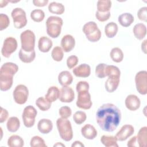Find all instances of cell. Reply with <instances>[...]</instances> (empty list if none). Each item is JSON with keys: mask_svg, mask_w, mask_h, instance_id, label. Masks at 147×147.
Returning <instances> with one entry per match:
<instances>
[{"mask_svg": "<svg viewBox=\"0 0 147 147\" xmlns=\"http://www.w3.org/2000/svg\"><path fill=\"white\" fill-rule=\"evenodd\" d=\"M121 119L120 110L113 103H105L99 107L96 114V120L103 131L112 132L119 125Z\"/></svg>", "mask_w": 147, "mask_h": 147, "instance_id": "obj_1", "label": "cell"}, {"mask_svg": "<svg viewBox=\"0 0 147 147\" xmlns=\"http://www.w3.org/2000/svg\"><path fill=\"white\" fill-rule=\"evenodd\" d=\"M18 71V65L11 62L2 64L0 69V89L2 91L9 90L13 83V76Z\"/></svg>", "mask_w": 147, "mask_h": 147, "instance_id": "obj_2", "label": "cell"}, {"mask_svg": "<svg viewBox=\"0 0 147 147\" xmlns=\"http://www.w3.org/2000/svg\"><path fill=\"white\" fill-rule=\"evenodd\" d=\"M89 88V84L86 81H80L77 83L76 90L78 98L76 104L78 107L84 110H88L91 107L92 103L91 95L88 92Z\"/></svg>", "mask_w": 147, "mask_h": 147, "instance_id": "obj_3", "label": "cell"}, {"mask_svg": "<svg viewBox=\"0 0 147 147\" xmlns=\"http://www.w3.org/2000/svg\"><path fill=\"white\" fill-rule=\"evenodd\" d=\"M63 21L57 16H50L46 21L47 33L49 36L55 38L59 36L61 33Z\"/></svg>", "mask_w": 147, "mask_h": 147, "instance_id": "obj_4", "label": "cell"}, {"mask_svg": "<svg viewBox=\"0 0 147 147\" xmlns=\"http://www.w3.org/2000/svg\"><path fill=\"white\" fill-rule=\"evenodd\" d=\"M56 126L59 135L65 141H70L73 138V131L71 122L65 118H59L56 121Z\"/></svg>", "mask_w": 147, "mask_h": 147, "instance_id": "obj_5", "label": "cell"}, {"mask_svg": "<svg viewBox=\"0 0 147 147\" xmlns=\"http://www.w3.org/2000/svg\"><path fill=\"white\" fill-rule=\"evenodd\" d=\"M83 32L87 40L92 42L98 41L101 37V32L98 28L96 23L94 21L85 24L83 27Z\"/></svg>", "mask_w": 147, "mask_h": 147, "instance_id": "obj_6", "label": "cell"}, {"mask_svg": "<svg viewBox=\"0 0 147 147\" xmlns=\"http://www.w3.org/2000/svg\"><path fill=\"white\" fill-rule=\"evenodd\" d=\"M21 49L26 52H30L34 50L35 34L30 30H26L20 35Z\"/></svg>", "mask_w": 147, "mask_h": 147, "instance_id": "obj_7", "label": "cell"}, {"mask_svg": "<svg viewBox=\"0 0 147 147\" xmlns=\"http://www.w3.org/2000/svg\"><path fill=\"white\" fill-rule=\"evenodd\" d=\"M13 20V24L16 28L21 29L26 26L27 18L25 11L20 7L14 9L11 13Z\"/></svg>", "mask_w": 147, "mask_h": 147, "instance_id": "obj_8", "label": "cell"}, {"mask_svg": "<svg viewBox=\"0 0 147 147\" xmlns=\"http://www.w3.org/2000/svg\"><path fill=\"white\" fill-rule=\"evenodd\" d=\"M37 115L36 109L32 106L29 105L24 109L22 118L24 125L26 127H32L35 123V118Z\"/></svg>", "mask_w": 147, "mask_h": 147, "instance_id": "obj_9", "label": "cell"}, {"mask_svg": "<svg viewBox=\"0 0 147 147\" xmlns=\"http://www.w3.org/2000/svg\"><path fill=\"white\" fill-rule=\"evenodd\" d=\"M13 95L16 103L18 105H23L26 102L28 98V88L24 84H18L15 87Z\"/></svg>", "mask_w": 147, "mask_h": 147, "instance_id": "obj_10", "label": "cell"}, {"mask_svg": "<svg viewBox=\"0 0 147 147\" xmlns=\"http://www.w3.org/2000/svg\"><path fill=\"white\" fill-rule=\"evenodd\" d=\"M136 89L141 95L147 94V72L141 71L138 72L135 76Z\"/></svg>", "mask_w": 147, "mask_h": 147, "instance_id": "obj_11", "label": "cell"}, {"mask_svg": "<svg viewBox=\"0 0 147 147\" xmlns=\"http://www.w3.org/2000/svg\"><path fill=\"white\" fill-rule=\"evenodd\" d=\"M18 44L16 39L12 37L5 38L1 49V53L3 57L9 58L17 48Z\"/></svg>", "mask_w": 147, "mask_h": 147, "instance_id": "obj_12", "label": "cell"}, {"mask_svg": "<svg viewBox=\"0 0 147 147\" xmlns=\"http://www.w3.org/2000/svg\"><path fill=\"white\" fill-rule=\"evenodd\" d=\"M134 128L131 125H125L122 126L120 130L117 133L115 137L117 141H123L133 134Z\"/></svg>", "mask_w": 147, "mask_h": 147, "instance_id": "obj_13", "label": "cell"}, {"mask_svg": "<svg viewBox=\"0 0 147 147\" xmlns=\"http://www.w3.org/2000/svg\"><path fill=\"white\" fill-rule=\"evenodd\" d=\"M59 100L61 102L71 103L75 98V93L72 88L68 86H63L60 90Z\"/></svg>", "mask_w": 147, "mask_h": 147, "instance_id": "obj_14", "label": "cell"}, {"mask_svg": "<svg viewBox=\"0 0 147 147\" xmlns=\"http://www.w3.org/2000/svg\"><path fill=\"white\" fill-rule=\"evenodd\" d=\"M125 103L128 110L130 111H136L140 108L141 102L137 95L130 94L126 98Z\"/></svg>", "mask_w": 147, "mask_h": 147, "instance_id": "obj_15", "label": "cell"}, {"mask_svg": "<svg viewBox=\"0 0 147 147\" xmlns=\"http://www.w3.org/2000/svg\"><path fill=\"white\" fill-rule=\"evenodd\" d=\"M75 40L71 34H66L63 37L61 40V46L63 51L69 52L75 47Z\"/></svg>", "mask_w": 147, "mask_h": 147, "instance_id": "obj_16", "label": "cell"}, {"mask_svg": "<svg viewBox=\"0 0 147 147\" xmlns=\"http://www.w3.org/2000/svg\"><path fill=\"white\" fill-rule=\"evenodd\" d=\"M72 72L76 77L87 78L90 75L91 67L88 64H82L74 68Z\"/></svg>", "mask_w": 147, "mask_h": 147, "instance_id": "obj_17", "label": "cell"}, {"mask_svg": "<svg viewBox=\"0 0 147 147\" xmlns=\"http://www.w3.org/2000/svg\"><path fill=\"white\" fill-rule=\"evenodd\" d=\"M82 136L87 140H93L97 136V130L94 126L90 124H86L81 129Z\"/></svg>", "mask_w": 147, "mask_h": 147, "instance_id": "obj_18", "label": "cell"}, {"mask_svg": "<svg viewBox=\"0 0 147 147\" xmlns=\"http://www.w3.org/2000/svg\"><path fill=\"white\" fill-rule=\"evenodd\" d=\"M37 129L40 133L42 134H48L51 132L53 129L52 122L49 119L42 118L38 121Z\"/></svg>", "mask_w": 147, "mask_h": 147, "instance_id": "obj_19", "label": "cell"}, {"mask_svg": "<svg viewBox=\"0 0 147 147\" xmlns=\"http://www.w3.org/2000/svg\"><path fill=\"white\" fill-rule=\"evenodd\" d=\"M52 41L46 36H42L39 38L38 47L39 50L43 53L48 52L52 47Z\"/></svg>", "mask_w": 147, "mask_h": 147, "instance_id": "obj_20", "label": "cell"}, {"mask_svg": "<svg viewBox=\"0 0 147 147\" xmlns=\"http://www.w3.org/2000/svg\"><path fill=\"white\" fill-rule=\"evenodd\" d=\"M58 81L62 86H68L73 81V76L69 71H63L58 75Z\"/></svg>", "mask_w": 147, "mask_h": 147, "instance_id": "obj_21", "label": "cell"}, {"mask_svg": "<svg viewBox=\"0 0 147 147\" xmlns=\"http://www.w3.org/2000/svg\"><path fill=\"white\" fill-rule=\"evenodd\" d=\"M119 78L118 77H108L105 84L106 90L109 92L115 91L119 84Z\"/></svg>", "mask_w": 147, "mask_h": 147, "instance_id": "obj_22", "label": "cell"}, {"mask_svg": "<svg viewBox=\"0 0 147 147\" xmlns=\"http://www.w3.org/2000/svg\"><path fill=\"white\" fill-rule=\"evenodd\" d=\"M137 145L140 147H146L147 145V127H142L136 136Z\"/></svg>", "mask_w": 147, "mask_h": 147, "instance_id": "obj_23", "label": "cell"}, {"mask_svg": "<svg viewBox=\"0 0 147 147\" xmlns=\"http://www.w3.org/2000/svg\"><path fill=\"white\" fill-rule=\"evenodd\" d=\"M118 21L119 24L123 27H128L134 22L133 16L129 13H124L119 16Z\"/></svg>", "mask_w": 147, "mask_h": 147, "instance_id": "obj_24", "label": "cell"}, {"mask_svg": "<svg viewBox=\"0 0 147 147\" xmlns=\"http://www.w3.org/2000/svg\"><path fill=\"white\" fill-rule=\"evenodd\" d=\"M134 36L138 40H142L146 34V27L142 23H138L134 25L133 29Z\"/></svg>", "mask_w": 147, "mask_h": 147, "instance_id": "obj_25", "label": "cell"}, {"mask_svg": "<svg viewBox=\"0 0 147 147\" xmlns=\"http://www.w3.org/2000/svg\"><path fill=\"white\" fill-rule=\"evenodd\" d=\"M7 130L11 133L17 131L20 127V121L17 117H10L6 123Z\"/></svg>", "mask_w": 147, "mask_h": 147, "instance_id": "obj_26", "label": "cell"}, {"mask_svg": "<svg viewBox=\"0 0 147 147\" xmlns=\"http://www.w3.org/2000/svg\"><path fill=\"white\" fill-rule=\"evenodd\" d=\"M18 56L21 61L25 63H30L32 62L36 57V52L33 50L30 52H26L21 49L19 51Z\"/></svg>", "mask_w": 147, "mask_h": 147, "instance_id": "obj_27", "label": "cell"}, {"mask_svg": "<svg viewBox=\"0 0 147 147\" xmlns=\"http://www.w3.org/2000/svg\"><path fill=\"white\" fill-rule=\"evenodd\" d=\"M60 95V90L56 86L50 87L45 95V98L50 102L56 101L59 98Z\"/></svg>", "mask_w": 147, "mask_h": 147, "instance_id": "obj_28", "label": "cell"}, {"mask_svg": "<svg viewBox=\"0 0 147 147\" xmlns=\"http://www.w3.org/2000/svg\"><path fill=\"white\" fill-rule=\"evenodd\" d=\"M118 30L117 24L114 22H110L105 26V33L108 38H113L117 34Z\"/></svg>", "mask_w": 147, "mask_h": 147, "instance_id": "obj_29", "label": "cell"}, {"mask_svg": "<svg viewBox=\"0 0 147 147\" xmlns=\"http://www.w3.org/2000/svg\"><path fill=\"white\" fill-rule=\"evenodd\" d=\"M100 142L106 147H118L117 140L113 136L103 135L100 138Z\"/></svg>", "mask_w": 147, "mask_h": 147, "instance_id": "obj_30", "label": "cell"}, {"mask_svg": "<svg viewBox=\"0 0 147 147\" xmlns=\"http://www.w3.org/2000/svg\"><path fill=\"white\" fill-rule=\"evenodd\" d=\"M48 10L50 13L56 14H62L65 11L64 5L61 3L56 2H51L48 5Z\"/></svg>", "mask_w": 147, "mask_h": 147, "instance_id": "obj_31", "label": "cell"}, {"mask_svg": "<svg viewBox=\"0 0 147 147\" xmlns=\"http://www.w3.org/2000/svg\"><path fill=\"white\" fill-rule=\"evenodd\" d=\"M24 145V140L18 135H12L7 140V145L10 147H22Z\"/></svg>", "mask_w": 147, "mask_h": 147, "instance_id": "obj_32", "label": "cell"}, {"mask_svg": "<svg viewBox=\"0 0 147 147\" xmlns=\"http://www.w3.org/2000/svg\"><path fill=\"white\" fill-rule=\"evenodd\" d=\"M110 55L112 60L115 63H120L123 59V52L118 47L113 48L110 52Z\"/></svg>", "mask_w": 147, "mask_h": 147, "instance_id": "obj_33", "label": "cell"}, {"mask_svg": "<svg viewBox=\"0 0 147 147\" xmlns=\"http://www.w3.org/2000/svg\"><path fill=\"white\" fill-rule=\"evenodd\" d=\"M111 1L109 0H99L97 2V11L100 13L110 11Z\"/></svg>", "mask_w": 147, "mask_h": 147, "instance_id": "obj_34", "label": "cell"}, {"mask_svg": "<svg viewBox=\"0 0 147 147\" xmlns=\"http://www.w3.org/2000/svg\"><path fill=\"white\" fill-rule=\"evenodd\" d=\"M36 105L42 111L48 110L51 107V102H49L45 98L39 97L36 100Z\"/></svg>", "mask_w": 147, "mask_h": 147, "instance_id": "obj_35", "label": "cell"}, {"mask_svg": "<svg viewBox=\"0 0 147 147\" xmlns=\"http://www.w3.org/2000/svg\"><path fill=\"white\" fill-rule=\"evenodd\" d=\"M106 75L108 77L120 78L121 71L119 69L113 65H107L106 68Z\"/></svg>", "mask_w": 147, "mask_h": 147, "instance_id": "obj_36", "label": "cell"}, {"mask_svg": "<svg viewBox=\"0 0 147 147\" xmlns=\"http://www.w3.org/2000/svg\"><path fill=\"white\" fill-rule=\"evenodd\" d=\"M51 56L55 61H61L64 56V52L61 47L59 46L54 47L51 52Z\"/></svg>", "mask_w": 147, "mask_h": 147, "instance_id": "obj_37", "label": "cell"}, {"mask_svg": "<svg viewBox=\"0 0 147 147\" xmlns=\"http://www.w3.org/2000/svg\"><path fill=\"white\" fill-rule=\"evenodd\" d=\"M30 17L34 22H40L44 19L45 13L41 9H34L30 13Z\"/></svg>", "mask_w": 147, "mask_h": 147, "instance_id": "obj_38", "label": "cell"}, {"mask_svg": "<svg viewBox=\"0 0 147 147\" xmlns=\"http://www.w3.org/2000/svg\"><path fill=\"white\" fill-rule=\"evenodd\" d=\"M73 119L74 122L78 125H81L87 119L86 114L82 111H78L75 113L73 115Z\"/></svg>", "mask_w": 147, "mask_h": 147, "instance_id": "obj_39", "label": "cell"}, {"mask_svg": "<svg viewBox=\"0 0 147 147\" xmlns=\"http://www.w3.org/2000/svg\"><path fill=\"white\" fill-rule=\"evenodd\" d=\"M30 145L31 147H47L44 140L38 136H35L31 138Z\"/></svg>", "mask_w": 147, "mask_h": 147, "instance_id": "obj_40", "label": "cell"}, {"mask_svg": "<svg viewBox=\"0 0 147 147\" xmlns=\"http://www.w3.org/2000/svg\"><path fill=\"white\" fill-rule=\"evenodd\" d=\"M107 64L105 63L99 64L95 68V75L99 78H104L106 76V68Z\"/></svg>", "mask_w": 147, "mask_h": 147, "instance_id": "obj_41", "label": "cell"}, {"mask_svg": "<svg viewBox=\"0 0 147 147\" xmlns=\"http://www.w3.org/2000/svg\"><path fill=\"white\" fill-rule=\"evenodd\" d=\"M59 114L60 115L61 118L67 119L71 115L72 110L71 108L68 106H62L59 110Z\"/></svg>", "mask_w": 147, "mask_h": 147, "instance_id": "obj_42", "label": "cell"}, {"mask_svg": "<svg viewBox=\"0 0 147 147\" xmlns=\"http://www.w3.org/2000/svg\"><path fill=\"white\" fill-rule=\"evenodd\" d=\"M10 24L9 17L5 14H0V30H3L6 29Z\"/></svg>", "mask_w": 147, "mask_h": 147, "instance_id": "obj_43", "label": "cell"}, {"mask_svg": "<svg viewBox=\"0 0 147 147\" xmlns=\"http://www.w3.org/2000/svg\"><path fill=\"white\" fill-rule=\"evenodd\" d=\"M78 57L75 55H71L67 59V65L69 69L74 68L78 63Z\"/></svg>", "mask_w": 147, "mask_h": 147, "instance_id": "obj_44", "label": "cell"}, {"mask_svg": "<svg viewBox=\"0 0 147 147\" xmlns=\"http://www.w3.org/2000/svg\"><path fill=\"white\" fill-rule=\"evenodd\" d=\"M110 11H107L106 13H100L96 11L95 13L96 18L100 22H105L108 20L110 17Z\"/></svg>", "mask_w": 147, "mask_h": 147, "instance_id": "obj_45", "label": "cell"}, {"mask_svg": "<svg viewBox=\"0 0 147 147\" xmlns=\"http://www.w3.org/2000/svg\"><path fill=\"white\" fill-rule=\"evenodd\" d=\"M146 12H147V7L146 6L141 7L137 12V17L139 20L146 22L147 20V16H146Z\"/></svg>", "mask_w": 147, "mask_h": 147, "instance_id": "obj_46", "label": "cell"}, {"mask_svg": "<svg viewBox=\"0 0 147 147\" xmlns=\"http://www.w3.org/2000/svg\"><path fill=\"white\" fill-rule=\"evenodd\" d=\"M9 115V113L8 111L3 109L2 107H1V114H0V122L1 123H3V122H5Z\"/></svg>", "mask_w": 147, "mask_h": 147, "instance_id": "obj_47", "label": "cell"}, {"mask_svg": "<svg viewBox=\"0 0 147 147\" xmlns=\"http://www.w3.org/2000/svg\"><path fill=\"white\" fill-rule=\"evenodd\" d=\"M48 3V0H33V3L37 7H44Z\"/></svg>", "mask_w": 147, "mask_h": 147, "instance_id": "obj_48", "label": "cell"}, {"mask_svg": "<svg viewBox=\"0 0 147 147\" xmlns=\"http://www.w3.org/2000/svg\"><path fill=\"white\" fill-rule=\"evenodd\" d=\"M136 142H137L136 136H134L128 141L127 145V146H130V147L136 146H137V144H136L137 143Z\"/></svg>", "mask_w": 147, "mask_h": 147, "instance_id": "obj_49", "label": "cell"}, {"mask_svg": "<svg viewBox=\"0 0 147 147\" xmlns=\"http://www.w3.org/2000/svg\"><path fill=\"white\" fill-rule=\"evenodd\" d=\"M146 41L147 40H145L141 44V49L144 53H146Z\"/></svg>", "mask_w": 147, "mask_h": 147, "instance_id": "obj_50", "label": "cell"}, {"mask_svg": "<svg viewBox=\"0 0 147 147\" xmlns=\"http://www.w3.org/2000/svg\"><path fill=\"white\" fill-rule=\"evenodd\" d=\"M71 146H72V147H74V146H84V145L80 141H75L72 144Z\"/></svg>", "mask_w": 147, "mask_h": 147, "instance_id": "obj_51", "label": "cell"}, {"mask_svg": "<svg viewBox=\"0 0 147 147\" xmlns=\"http://www.w3.org/2000/svg\"><path fill=\"white\" fill-rule=\"evenodd\" d=\"M9 1H1L0 2V7H3L4 6H6L7 4L8 3Z\"/></svg>", "mask_w": 147, "mask_h": 147, "instance_id": "obj_52", "label": "cell"}, {"mask_svg": "<svg viewBox=\"0 0 147 147\" xmlns=\"http://www.w3.org/2000/svg\"><path fill=\"white\" fill-rule=\"evenodd\" d=\"M65 146V145H63V144H61V143H59V142H58V143H57L56 144H55V145H54V146Z\"/></svg>", "mask_w": 147, "mask_h": 147, "instance_id": "obj_53", "label": "cell"}]
</instances>
